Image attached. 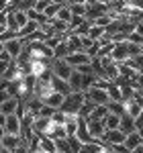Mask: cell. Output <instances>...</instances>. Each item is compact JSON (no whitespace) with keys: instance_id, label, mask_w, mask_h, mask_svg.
I'll list each match as a JSON object with an SVG mask.
<instances>
[{"instance_id":"1","label":"cell","mask_w":143,"mask_h":153,"mask_svg":"<svg viewBox=\"0 0 143 153\" xmlns=\"http://www.w3.org/2000/svg\"><path fill=\"white\" fill-rule=\"evenodd\" d=\"M84 92H70V94H66L63 98V104L60 106L61 112H66V114H78V110H80V106L84 104Z\"/></svg>"},{"instance_id":"2","label":"cell","mask_w":143,"mask_h":153,"mask_svg":"<svg viewBox=\"0 0 143 153\" xmlns=\"http://www.w3.org/2000/svg\"><path fill=\"white\" fill-rule=\"evenodd\" d=\"M49 68H51V74H53L55 78H61V80H66V82H68V78L72 76V71H74V68H72L66 59H53Z\"/></svg>"},{"instance_id":"3","label":"cell","mask_w":143,"mask_h":153,"mask_svg":"<svg viewBox=\"0 0 143 153\" xmlns=\"http://www.w3.org/2000/svg\"><path fill=\"white\" fill-rule=\"evenodd\" d=\"M25 47V39L23 37H12V39H8V41H4V53L8 55L10 59H16L19 57V53L23 51Z\"/></svg>"},{"instance_id":"4","label":"cell","mask_w":143,"mask_h":153,"mask_svg":"<svg viewBox=\"0 0 143 153\" xmlns=\"http://www.w3.org/2000/svg\"><path fill=\"white\" fill-rule=\"evenodd\" d=\"M84 98L86 100H90V102H94L96 106L98 104H107L108 100V94H107V90H100V88H96V86H90L86 92H84Z\"/></svg>"},{"instance_id":"5","label":"cell","mask_w":143,"mask_h":153,"mask_svg":"<svg viewBox=\"0 0 143 153\" xmlns=\"http://www.w3.org/2000/svg\"><path fill=\"white\" fill-rule=\"evenodd\" d=\"M21 127H23V123H21V118L16 112H12V114H6L4 117V123H2V129L4 133H10V135H21Z\"/></svg>"},{"instance_id":"6","label":"cell","mask_w":143,"mask_h":153,"mask_svg":"<svg viewBox=\"0 0 143 153\" xmlns=\"http://www.w3.org/2000/svg\"><path fill=\"white\" fill-rule=\"evenodd\" d=\"M86 120V127L90 131V135H92V139L96 141H100L102 139V135H104V123H102V118H84Z\"/></svg>"},{"instance_id":"7","label":"cell","mask_w":143,"mask_h":153,"mask_svg":"<svg viewBox=\"0 0 143 153\" xmlns=\"http://www.w3.org/2000/svg\"><path fill=\"white\" fill-rule=\"evenodd\" d=\"M63 59H66V61L70 63V65L74 68V70H76L78 65H84V63H90V55H88L86 51H74V53H68V55H66Z\"/></svg>"},{"instance_id":"8","label":"cell","mask_w":143,"mask_h":153,"mask_svg":"<svg viewBox=\"0 0 143 153\" xmlns=\"http://www.w3.org/2000/svg\"><path fill=\"white\" fill-rule=\"evenodd\" d=\"M110 57L115 59V63L127 61V59H129V53H127V41L115 43V47H112V51H110Z\"/></svg>"},{"instance_id":"9","label":"cell","mask_w":143,"mask_h":153,"mask_svg":"<svg viewBox=\"0 0 143 153\" xmlns=\"http://www.w3.org/2000/svg\"><path fill=\"white\" fill-rule=\"evenodd\" d=\"M102 143H108V145H117V143H123L125 141V133L121 129H108L104 131V135H102Z\"/></svg>"},{"instance_id":"10","label":"cell","mask_w":143,"mask_h":153,"mask_svg":"<svg viewBox=\"0 0 143 153\" xmlns=\"http://www.w3.org/2000/svg\"><path fill=\"white\" fill-rule=\"evenodd\" d=\"M78 141L82 143H90V141H96V139H92V135H90V131H88V127H86V120H84L82 117H78V129H76V135H74Z\"/></svg>"},{"instance_id":"11","label":"cell","mask_w":143,"mask_h":153,"mask_svg":"<svg viewBox=\"0 0 143 153\" xmlns=\"http://www.w3.org/2000/svg\"><path fill=\"white\" fill-rule=\"evenodd\" d=\"M19 145H21V135H10V133H4V135L0 137V147H6V149L14 151Z\"/></svg>"},{"instance_id":"12","label":"cell","mask_w":143,"mask_h":153,"mask_svg":"<svg viewBox=\"0 0 143 153\" xmlns=\"http://www.w3.org/2000/svg\"><path fill=\"white\" fill-rule=\"evenodd\" d=\"M63 98H66V96L60 94V92H51V94H47L45 98H41V102H43L45 106H51V108L60 110V106L63 104Z\"/></svg>"},{"instance_id":"13","label":"cell","mask_w":143,"mask_h":153,"mask_svg":"<svg viewBox=\"0 0 143 153\" xmlns=\"http://www.w3.org/2000/svg\"><path fill=\"white\" fill-rule=\"evenodd\" d=\"M143 143V139H141V135L137 133V131H133V133H129V135H125V141H123V145L129 149V153L135 149V147H139Z\"/></svg>"},{"instance_id":"14","label":"cell","mask_w":143,"mask_h":153,"mask_svg":"<svg viewBox=\"0 0 143 153\" xmlns=\"http://www.w3.org/2000/svg\"><path fill=\"white\" fill-rule=\"evenodd\" d=\"M51 88H53V92H60V94H70V84L66 82V80H61V78H55V76H51Z\"/></svg>"},{"instance_id":"15","label":"cell","mask_w":143,"mask_h":153,"mask_svg":"<svg viewBox=\"0 0 143 153\" xmlns=\"http://www.w3.org/2000/svg\"><path fill=\"white\" fill-rule=\"evenodd\" d=\"M117 70H119V76H123V78H127V80L135 82V78H137V71L133 70V68L129 65V63H127V61H121V63H117Z\"/></svg>"},{"instance_id":"16","label":"cell","mask_w":143,"mask_h":153,"mask_svg":"<svg viewBox=\"0 0 143 153\" xmlns=\"http://www.w3.org/2000/svg\"><path fill=\"white\" fill-rule=\"evenodd\" d=\"M16 108H19V98L10 96V98H6V100L0 104V112H2V114H12V112H16Z\"/></svg>"},{"instance_id":"17","label":"cell","mask_w":143,"mask_h":153,"mask_svg":"<svg viewBox=\"0 0 143 153\" xmlns=\"http://www.w3.org/2000/svg\"><path fill=\"white\" fill-rule=\"evenodd\" d=\"M68 84H70L72 92H82V74H80L78 70H74L72 76L68 78Z\"/></svg>"},{"instance_id":"18","label":"cell","mask_w":143,"mask_h":153,"mask_svg":"<svg viewBox=\"0 0 143 153\" xmlns=\"http://www.w3.org/2000/svg\"><path fill=\"white\" fill-rule=\"evenodd\" d=\"M119 129L125 133V135H129L135 131V118L129 117V114H121V123H119Z\"/></svg>"},{"instance_id":"19","label":"cell","mask_w":143,"mask_h":153,"mask_svg":"<svg viewBox=\"0 0 143 153\" xmlns=\"http://www.w3.org/2000/svg\"><path fill=\"white\" fill-rule=\"evenodd\" d=\"M63 129L70 135H76V129H78V114H66V120H63Z\"/></svg>"},{"instance_id":"20","label":"cell","mask_w":143,"mask_h":153,"mask_svg":"<svg viewBox=\"0 0 143 153\" xmlns=\"http://www.w3.org/2000/svg\"><path fill=\"white\" fill-rule=\"evenodd\" d=\"M39 29H41V25L29 19V21H27V25L19 29V33H16V35H19V37H29L31 33H35V31H39Z\"/></svg>"},{"instance_id":"21","label":"cell","mask_w":143,"mask_h":153,"mask_svg":"<svg viewBox=\"0 0 143 153\" xmlns=\"http://www.w3.org/2000/svg\"><path fill=\"white\" fill-rule=\"evenodd\" d=\"M37 137H39V147H41L45 153H55L57 151V149H55V143H53L51 137H45V135H37Z\"/></svg>"},{"instance_id":"22","label":"cell","mask_w":143,"mask_h":153,"mask_svg":"<svg viewBox=\"0 0 143 153\" xmlns=\"http://www.w3.org/2000/svg\"><path fill=\"white\" fill-rule=\"evenodd\" d=\"M102 123H104V129H119V123H121V117L119 114H110V112H107L104 114V118H102Z\"/></svg>"},{"instance_id":"23","label":"cell","mask_w":143,"mask_h":153,"mask_svg":"<svg viewBox=\"0 0 143 153\" xmlns=\"http://www.w3.org/2000/svg\"><path fill=\"white\" fill-rule=\"evenodd\" d=\"M127 63H129L137 74H143V53H137V55L129 57V59H127Z\"/></svg>"},{"instance_id":"24","label":"cell","mask_w":143,"mask_h":153,"mask_svg":"<svg viewBox=\"0 0 143 153\" xmlns=\"http://www.w3.org/2000/svg\"><path fill=\"white\" fill-rule=\"evenodd\" d=\"M25 12H27V19H31V21H35V23H39V25L47 23V16H45L43 12H37L35 8H29V10H25Z\"/></svg>"},{"instance_id":"25","label":"cell","mask_w":143,"mask_h":153,"mask_svg":"<svg viewBox=\"0 0 143 153\" xmlns=\"http://www.w3.org/2000/svg\"><path fill=\"white\" fill-rule=\"evenodd\" d=\"M107 110L110 112V114H119V117L125 112L123 102H119V100H108V102H107Z\"/></svg>"},{"instance_id":"26","label":"cell","mask_w":143,"mask_h":153,"mask_svg":"<svg viewBox=\"0 0 143 153\" xmlns=\"http://www.w3.org/2000/svg\"><path fill=\"white\" fill-rule=\"evenodd\" d=\"M68 53H70V49H68V43H66V41L61 39L60 45L53 49V59H63L66 55H68Z\"/></svg>"},{"instance_id":"27","label":"cell","mask_w":143,"mask_h":153,"mask_svg":"<svg viewBox=\"0 0 143 153\" xmlns=\"http://www.w3.org/2000/svg\"><path fill=\"white\" fill-rule=\"evenodd\" d=\"M107 94H108V98H110V100H119V102H123V98H121V88H119V86H117L115 82L108 84Z\"/></svg>"},{"instance_id":"28","label":"cell","mask_w":143,"mask_h":153,"mask_svg":"<svg viewBox=\"0 0 143 153\" xmlns=\"http://www.w3.org/2000/svg\"><path fill=\"white\" fill-rule=\"evenodd\" d=\"M72 16H74V14H72L70 6H66V4H63L60 10H57V14H55V19H60V21H63V23H68V25H70Z\"/></svg>"},{"instance_id":"29","label":"cell","mask_w":143,"mask_h":153,"mask_svg":"<svg viewBox=\"0 0 143 153\" xmlns=\"http://www.w3.org/2000/svg\"><path fill=\"white\" fill-rule=\"evenodd\" d=\"M94 102H90V100H84V104L80 106V110H78V117H82V118H86V117H90V112L94 110Z\"/></svg>"},{"instance_id":"30","label":"cell","mask_w":143,"mask_h":153,"mask_svg":"<svg viewBox=\"0 0 143 153\" xmlns=\"http://www.w3.org/2000/svg\"><path fill=\"white\" fill-rule=\"evenodd\" d=\"M53 143H55V149H57V153H72L68 137H66V139H53Z\"/></svg>"},{"instance_id":"31","label":"cell","mask_w":143,"mask_h":153,"mask_svg":"<svg viewBox=\"0 0 143 153\" xmlns=\"http://www.w3.org/2000/svg\"><path fill=\"white\" fill-rule=\"evenodd\" d=\"M86 35L90 37L92 41H98L100 37L104 35V27H96V25H92V27L88 29V33H86Z\"/></svg>"},{"instance_id":"32","label":"cell","mask_w":143,"mask_h":153,"mask_svg":"<svg viewBox=\"0 0 143 153\" xmlns=\"http://www.w3.org/2000/svg\"><path fill=\"white\" fill-rule=\"evenodd\" d=\"M107 112H108L107 104H98V106H94V110L90 112V117H86V118H104Z\"/></svg>"},{"instance_id":"33","label":"cell","mask_w":143,"mask_h":153,"mask_svg":"<svg viewBox=\"0 0 143 153\" xmlns=\"http://www.w3.org/2000/svg\"><path fill=\"white\" fill-rule=\"evenodd\" d=\"M61 6H63V4H57V2H51V4H49L47 8L43 10V14H45L47 19H55V14H57V10H60Z\"/></svg>"},{"instance_id":"34","label":"cell","mask_w":143,"mask_h":153,"mask_svg":"<svg viewBox=\"0 0 143 153\" xmlns=\"http://www.w3.org/2000/svg\"><path fill=\"white\" fill-rule=\"evenodd\" d=\"M94 80H96L94 74H82V92H86V90L94 84Z\"/></svg>"},{"instance_id":"35","label":"cell","mask_w":143,"mask_h":153,"mask_svg":"<svg viewBox=\"0 0 143 153\" xmlns=\"http://www.w3.org/2000/svg\"><path fill=\"white\" fill-rule=\"evenodd\" d=\"M90 27H92V23L84 19V23H80L78 27H76V29H74V31H72V33H76V35L82 37V35H86V33H88V29H90Z\"/></svg>"},{"instance_id":"36","label":"cell","mask_w":143,"mask_h":153,"mask_svg":"<svg viewBox=\"0 0 143 153\" xmlns=\"http://www.w3.org/2000/svg\"><path fill=\"white\" fill-rule=\"evenodd\" d=\"M6 29H8V31H14V33H19V25H16V19H14L12 12L6 14Z\"/></svg>"},{"instance_id":"37","label":"cell","mask_w":143,"mask_h":153,"mask_svg":"<svg viewBox=\"0 0 143 153\" xmlns=\"http://www.w3.org/2000/svg\"><path fill=\"white\" fill-rule=\"evenodd\" d=\"M61 39H63V35H53V37H47V39H45L43 43H45V45H47L49 49H55L57 45H60V41H61Z\"/></svg>"},{"instance_id":"38","label":"cell","mask_w":143,"mask_h":153,"mask_svg":"<svg viewBox=\"0 0 143 153\" xmlns=\"http://www.w3.org/2000/svg\"><path fill=\"white\" fill-rule=\"evenodd\" d=\"M110 21H112L110 14H102V16H96L94 21H92V25H96V27H107Z\"/></svg>"},{"instance_id":"39","label":"cell","mask_w":143,"mask_h":153,"mask_svg":"<svg viewBox=\"0 0 143 153\" xmlns=\"http://www.w3.org/2000/svg\"><path fill=\"white\" fill-rule=\"evenodd\" d=\"M12 14H14V19H16L19 29H21V27H25V25H27V21H29V19H27V12H25V10H16V12H12Z\"/></svg>"},{"instance_id":"40","label":"cell","mask_w":143,"mask_h":153,"mask_svg":"<svg viewBox=\"0 0 143 153\" xmlns=\"http://www.w3.org/2000/svg\"><path fill=\"white\" fill-rule=\"evenodd\" d=\"M55 112V108H51V106H45L41 104V108H39V117H45V118H51V114Z\"/></svg>"},{"instance_id":"41","label":"cell","mask_w":143,"mask_h":153,"mask_svg":"<svg viewBox=\"0 0 143 153\" xmlns=\"http://www.w3.org/2000/svg\"><path fill=\"white\" fill-rule=\"evenodd\" d=\"M49 4H51L49 0H37V2H35V6H33V8H35L37 12H43V10H45V8L49 6Z\"/></svg>"},{"instance_id":"42","label":"cell","mask_w":143,"mask_h":153,"mask_svg":"<svg viewBox=\"0 0 143 153\" xmlns=\"http://www.w3.org/2000/svg\"><path fill=\"white\" fill-rule=\"evenodd\" d=\"M12 63V59H0V78L4 76V71L8 70V65Z\"/></svg>"},{"instance_id":"43","label":"cell","mask_w":143,"mask_h":153,"mask_svg":"<svg viewBox=\"0 0 143 153\" xmlns=\"http://www.w3.org/2000/svg\"><path fill=\"white\" fill-rule=\"evenodd\" d=\"M84 19H86V16H72V21H70V31H74V29H76L80 23H84Z\"/></svg>"},{"instance_id":"44","label":"cell","mask_w":143,"mask_h":153,"mask_svg":"<svg viewBox=\"0 0 143 153\" xmlns=\"http://www.w3.org/2000/svg\"><path fill=\"white\" fill-rule=\"evenodd\" d=\"M76 70L80 71V74H94V71H92V65H90V63H84V65H78Z\"/></svg>"},{"instance_id":"45","label":"cell","mask_w":143,"mask_h":153,"mask_svg":"<svg viewBox=\"0 0 143 153\" xmlns=\"http://www.w3.org/2000/svg\"><path fill=\"white\" fill-rule=\"evenodd\" d=\"M12 153H29V147L21 143V145H19V147H16V149H14V151H12Z\"/></svg>"},{"instance_id":"46","label":"cell","mask_w":143,"mask_h":153,"mask_svg":"<svg viewBox=\"0 0 143 153\" xmlns=\"http://www.w3.org/2000/svg\"><path fill=\"white\" fill-rule=\"evenodd\" d=\"M6 98H10V94H8V90H0V104L6 100Z\"/></svg>"},{"instance_id":"47","label":"cell","mask_w":143,"mask_h":153,"mask_svg":"<svg viewBox=\"0 0 143 153\" xmlns=\"http://www.w3.org/2000/svg\"><path fill=\"white\" fill-rule=\"evenodd\" d=\"M35 2H37V0H27V10H29V8H33V6H35Z\"/></svg>"},{"instance_id":"48","label":"cell","mask_w":143,"mask_h":153,"mask_svg":"<svg viewBox=\"0 0 143 153\" xmlns=\"http://www.w3.org/2000/svg\"><path fill=\"white\" fill-rule=\"evenodd\" d=\"M131 153H143V143H141V145H139V147H135V149H133Z\"/></svg>"},{"instance_id":"49","label":"cell","mask_w":143,"mask_h":153,"mask_svg":"<svg viewBox=\"0 0 143 153\" xmlns=\"http://www.w3.org/2000/svg\"><path fill=\"white\" fill-rule=\"evenodd\" d=\"M0 153H12L10 149H6V147H0Z\"/></svg>"},{"instance_id":"50","label":"cell","mask_w":143,"mask_h":153,"mask_svg":"<svg viewBox=\"0 0 143 153\" xmlns=\"http://www.w3.org/2000/svg\"><path fill=\"white\" fill-rule=\"evenodd\" d=\"M96 2H102V4H110V2H115V0H96Z\"/></svg>"},{"instance_id":"51","label":"cell","mask_w":143,"mask_h":153,"mask_svg":"<svg viewBox=\"0 0 143 153\" xmlns=\"http://www.w3.org/2000/svg\"><path fill=\"white\" fill-rule=\"evenodd\" d=\"M135 92H137V94H139V96H141V98H143V88H137Z\"/></svg>"},{"instance_id":"52","label":"cell","mask_w":143,"mask_h":153,"mask_svg":"<svg viewBox=\"0 0 143 153\" xmlns=\"http://www.w3.org/2000/svg\"><path fill=\"white\" fill-rule=\"evenodd\" d=\"M0 53H4V43L0 41Z\"/></svg>"},{"instance_id":"53","label":"cell","mask_w":143,"mask_h":153,"mask_svg":"<svg viewBox=\"0 0 143 153\" xmlns=\"http://www.w3.org/2000/svg\"><path fill=\"white\" fill-rule=\"evenodd\" d=\"M137 133H139V135H141V139H143V129H139V131H137Z\"/></svg>"},{"instance_id":"54","label":"cell","mask_w":143,"mask_h":153,"mask_svg":"<svg viewBox=\"0 0 143 153\" xmlns=\"http://www.w3.org/2000/svg\"><path fill=\"white\" fill-rule=\"evenodd\" d=\"M139 23H143V14H141V21H139Z\"/></svg>"},{"instance_id":"55","label":"cell","mask_w":143,"mask_h":153,"mask_svg":"<svg viewBox=\"0 0 143 153\" xmlns=\"http://www.w3.org/2000/svg\"><path fill=\"white\" fill-rule=\"evenodd\" d=\"M141 129H143V127H141Z\"/></svg>"}]
</instances>
